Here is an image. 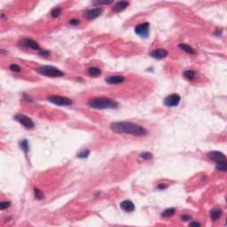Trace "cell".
Returning <instances> with one entry per match:
<instances>
[{"instance_id": "12", "label": "cell", "mask_w": 227, "mask_h": 227, "mask_svg": "<svg viewBox=\"0 0 227 227\" xmlns=\"http://www.w3.org/2000/svg\"><path fill=\"white\" fill-rule=\"evenodd\" d=\"M129 5H130V3L127 2V1H119V2L114 4L113 10L115 13H120V12L123 11L126 7H128Z\"/></svg>"}, {"instance_id": "29", "label": "cell", "mask_w": 227, "mask_h": 227, "mask_svg": "<svg viewBox=\"0 0 227 227\" xmlns=\"http://www.w3.org/2000/svg\"><path fill=\"white\" fill-rule=\"evenodd\" d=\"M191 219H192V217H191V216H189V215H183V216H181V220H182V221H185V222L189 221Z\"/></svg>"}, {"instance_id": "14", "label": "cell", "mask_w": 227, "mask_h": 227, "mask_svg": "<svg viewBox=\"0 0 227 227\" xmlns=\"http://www.w3.org/2000/svg\"><path fill=\"white\" fill-rule=\"evenodd\" d=\"M120 207L126 212H133L135 210V205L133 204L132 201H128V200L123 201V202H121Z\"/></svg>"}, {"instance_id": "24", "label": "cell", "mask_w": 227, "mask_h": 227, "mask_svg": "<svg viewBox=\"0 0 227 227\" xmlns=\"http://www.w3.org/2000/svg\"><path fill=\"white\" fill-rule=\"evenodd\" d=\"M140 157L144 160H151L153 157V153H149V152H144L140 154Z\"/></svg>"}, {"instance_id": "5", "label": "cell", "mask_w": 227, "mask_h": 227, "mask_svg": "<svg viewBox=\"0 0 227 227\" xmlns=\"http://www.w3.org/2000/svg\"><path fill=\"white\" fill-rule=\"evenodd\" d=\"M14 119H15L19 123H20L21 125H23L26 129L31 130V129H33L34 126H35L34 122H33L29 117H28L27 115H24V114H17L14 116Z\"/></svg>"}, {"instance_id": "25", "label": "cell", "mask_w": 227, "mask_h": 227, "mask_svg": "<svg viewBox=\"0 0 227 227\" xmlns=\"http://www.w3.org/2000/svg\"><path fill=\"white\" fill-rule=\"evenodd\" d=\"M90 154V151L89 150H83V152L79 153L77 154V157L78 158H81V159H84V158H87Z\"/></svg>"}, {"instance_id": "8", "label": "cell", "mask_w": 227, "mask_h": 227, "mask_svg": "<svg viewBox=\"0 0 227 227\" xmlns=\"http://www.w3.org/2000/svg\"><path fill=\"white\" fill-rule=\"evenodd\" d=\"M208 157L210 160H212V161H214V162H217V163H220V162H226V157H225V155L223 153H221V152H209L208 153Z\"/></svg>"}, {"instance_id": "22", "label": "cell", "mask_w": 227, "mask_h": 227, "mask_svg": "<svg viewBox=\"0 0 227 227\" xmlns=\"http://www.w3.org/2000/svg\"><path fill=\"white\" fill-rule=\"evenodd\" d=\"M60 14H61V9H60L59 7H55V8H53V9L52 10V12H51V15H52V17H53V18L59 17Z\"/></svg>"}, {"instance_id": "1", "label": "cell", "mask_w": 227, "mask_h": 227, "mask_svg": "<svg viewBox=\"0 0 227 227\" xmlns=\"http://www.w3.org/2000/svg\"><path fill=\"white\" fill-rule=\"evenodd\" d=\"M110 129L115 133H125L133 136H145L147 131L141 125L130 122H116L110 124Z\"/></svg>"}, {"instance_id": "15", "label": "cell", "mask_w": 227, "mask_h": 227, "mask_svg": "<svg viewBox=\"0 0 227 227\" xmlns=\"http://www.w3.org/2000/svg\"><path fill=\"white\" fill-rule=\"evenodd\" d=\"M222 216V210L219 208H214L210 211V217L213 221L218 220Z\"/></svg>"}, {"instance_id": "18", "label": "cell", "mask_w": 227, "mask_h": 227, "mask_svg": "<svg viewBox=\"0 0 227 227\" xmlns=\"http://www.w3.org/2000/svg\"><path fill=\"white\" fill-rule=\"evenodd\" d=\"M183 76L186 79L189 80V81H192V80H194L195 77H196V72L194 70H186L184 73H183Z\"/></svg>"}, {"instance_id": "17", "label": "cell", "mask_w": 227, "mask_h": 227, "mask_svg": "<svg viewBox=\"0 0 227 227\" xmlns=\"http://www.w3.org/2000/svg\"><path fill=\"white\" fill-rule=\"evenodd\" d=\"M178 46H179V48H180L181 50H183L184 52H186V53H190V54H195V50H194L193 48H192L188 44H179Z\"/></svg>"}, {"instance_id": "21", "label": "cell", "mask_w": 227, "mask_h": 227, "mask_svg": "<svg viewBox=\"0 0 227 227\" xmlns=\"http://www.w3.org/2000/svg\"><path fill=\"white\" fill-rule=\"evenodd\" d=\"M216 170H218V171L225 172V171H226V170H227L226 162H223L217 163V165H216Z\"/></svg>"}, {"instance_id": "27", "label": "cell", "mask_w": 227, "mask_h": 227, "mask_svg": "<svg viewBox=\"0 0 227 227\" xmlns=\"http://www.w3.org/2000/svg\"><path fill=\"white\" fill-rule=\"evenodd\" d=\"M10 69H11V71L17 72V73L20 71V68L17 64H12V65L10 66Z\"/></svg>"}, {"instance_id": "2", "label": "cell", "mask_w": 227, "mask_h": 227, "mask_svg": "<svg viewBox=\"0 0 227 227\" xmlns=\"http://www.w3.org/2000/svg\"><path fill=\"white\" fill-rule=\"evenodd\" d=\"M88 106L94 109H113L117 108L119 104L109 98H95L89 100Z\"/></svg>"}, {"instance_id": "13", "label": "cell", "mask_w": 227, "mask_h": 227, "mask_svg": "<svg viewBox=\"0 0 227 227\" xmlns=\"http://www.w3.org/2000/svg\"><path fill=\"white\" fill-rule=\"evenodd\" d=\"M125 80V78L123 76H109L107 78L105 79V81L109 83V84H118V83H123V81Z\"/></svg>"}, {"instance_id": "31", "label": "cell", "mask_w": 227, "mask_h": 227, "mask_svg": "<svg viewBox=\"0 0 227 227\" xmlns=\"http://www.w3.org/2000/svg\"><path fill=\"white\" fill-rule=\"evenodd\" d=\"M190 226H201V224L199 222H192L190 223Z\"/></svg>"}, {"instance_id": "16", "label": "cell", "mask_w": 227, "mask_h": 227, "mask_svg": "<svg viewBox=\"0 0 227 227\" xmlns=\"http://www.w3.org/2000/svg\"><path fill=\"white\" fill-rule=\"evenodd\" d=\"M88 74L92 77H98L101 75V70L96 67H92V68H88Z\"/></svg>"}, {"instance_id": "3", "label": "cell", "mask_w": 227, "mask_h": 227, "mask_svg": "<svg viewBox=\"0 0 227 227\" xmlns=\"http://www.w3.org/2000/svg\"><path fill=\"white\" fill-rule=\"evenodd\" d=\"M37 72L40 75L49 76V77H61L64 76V73L53 66H42L37 69Z\"/></svg>"}, {"instance_id": "19", "label": "cell", "mask_w": 227, "mask_h": 227, "mask_svg": "<svg viewBox=\"0 0 227 227\" xmlns=\"http://www.w3.org/2000/svg\"><path fill=\"white\" fill-rule=\"evenodd\" d=\"M20 147L24 151L25 153H27L29 151V141L27 139L21 140L20 142Z\"/></svg>"}, {"instance_id": "26", "label": "cell", "mask_w": 227, "mask_h": 227, "mask_svg": "<svg viewBox=\"0 0 227 227\" xmlns=\"http://www.w3.org/2000/svg\"><path fill=\"white\" fill-rule=\"evenodd\" d=\"M10 205H11V202H10V201H2V202L0 203V209H1V210H4V209H5V208H9Z\"/></svg>"}, {"instance_id": "28", "label": "cell", "mask_w": 227, "mask_h": 227, "mask_svg": "<svg viewBox=\"0 0 227 227\" xmlns=\"http://www.w3.org/2000/svg\"><path fill=\"white\" fill-rule=\"evenodd\" d=\"M38 54H39L40 56L48 57L50 55V52H48V51H46V50H40L39 53H38Z\"/></svg>"}, {"instance_id": "30", "label": "cell", "mask_w": 227, "mask_h": 227, "mask_svg": "<svg viewBox=\"0 0 227 227\" xmlns=\"http://www.w3.org/2000/svg\"><path fill=\"white\" fill-rule=\"evenodd\" d=\"M70 25H73V26H76V25H78L80 23V20L77 19H72L70 21H69Z\"/></svg>"}, {"instance_id": "10", "label": "cell", "mask_w": 227, "mask_h": 227, "mask_svg": "<svg viewBox=\"0 0 227 227\" xmlns=\"http://www.w3.org/2000/svg\"><path fill=\"white\" fill-rule=\"evenodd\" d=\"M21 45L27 47V48H29V49H32V50H40V46L38 44V43L36 41H34L33 39H30V38H24L21 40L20 42Z\"/></svg>"}, {"instance_id": "20", "label": "cell", "mask_w": 227, "mask_h": 227, "mask_svg": "<svg viewBox=\"0 0 227 227\" xmlns=\"http://www.w3.org/2000/svg\"><path fill=\"white\" fill-rule=\"evenodd\" d=\"M175 213H176V209H175V208H167V209H165V210L162 212V216H164V217H170V216H172Z\"/></svg>"}, {"instance_id": "11", "label": "cell", "mask_w": 227, "mask_h": 227, "mask_svg": "<svg viewBox=\"0 0 227 227\" xmlns=\"http://www.w3.org/2000/svg\"><path fill=\"white\" fill-rule=\"evenodd\" d=\"M149 54H150V56L154 58V59H164V58L168 56L169 53L165 49H155V50H153L152 52H150Z\"/></svg>"}, {"instance_id": "4", "label": "cell", "mask_w": 227, "mask_h": 227, "mask_svg": "<svg viewBox=\"0 0 227 227\" xmlns=\"http://www.w3.org/2000/svg\"><path fill=\"white\" fill-rule=\"evenodd\" d=\"M48 101L51 103L57 105V106H62V107H68L73 104V101L67 98V97H62V96H57V95H53L48 97Z\"/></svg>"}, {"instance_id": "9", "label": "cell", "mask_w": 227, "mask_h": 227, "mask_svg": "<svg viewBox=\"0 0 227 227\" xmlns=\"http://www.w3.org/2000/svg\"><path fill=\"white\" fill-rule=\"evenodd\" d=\"M103 14V9L102 8H94V9H90L84 14V18L87 20H94L98 17H99Z\"/></svg>"}, {"instance_id": "6", "label": "cell", "mask_w": 227, "mask_h": 227, "mask_svg": "<svg viewBox=\"0 0 227 227\" xmlns=\"http://www.w3.org/2000/svg\"><path fill=\"white\" fill-rule=\"evenodd\" d=\"M149 28L150 25L148 22L140 23L135 27V33L140 38H147L149 36Z\"/></svg>"}, {"instance_id": "32", "label": "cell", "mask_w": 227, "mask_h": 227, "mask_svg": "<svg viewBox=\"0 0 227 227\" xmlns=\"http://www.w3.org/2000/svg\"><path fill=\"white\" fill-rule=\"evenodd\" d=\"M166 187H167V186H158L159 189H165Z\"/></svg>"}, {"instance_id": "23", "label": "cell", "mask_w": 227, "mask_h": 227, "mask_svg": "<svg viewBox=\"0 0 227 227\" xmlns=\"http://www.w3.org/2000/svg\"><path fill=\"white\" fill-rule=\"evenodd\" d=\"M34 193L35 196L38 200H43L44 198V195L43 193V192L41 190H39L38 188H34Z\"/></svg>"}, {"instance_id": "7", "label": "cell", "mask_w": 227, "mask_h": 227, "mask_svg": "<svg viewBox=\"0 0 227 227\" xmlns=\"http://www.w3.org/2000/svg\"><path fill=\"white\" fill-rule=\"evenodd\" d=\"M181 101V97L177 93L171 94L168 96L165 99H164V105L169 107H177Z\"/></svg>"}]
</instances>
